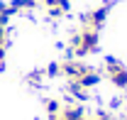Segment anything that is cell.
I'll use <instances>...</instances> for the list:
<instances>
[{
    "instance_id": "6da1fadb",
    "label": "cell",
    "mask_w": 127,
    "mask_h": 120,
    "mask_svg": "<svg viewBox=\"0 0 127 120\" xmlns=\"http://www.w3.org/2000/svg\"><path fill=\"white\" fill-rule=\"evenodd\" d=\"M95 47H98V30L93 27H86L83 32H78L73 39H71V54H76V57H86V54H91Z\"/></svg>"
},
{
    "instance_id": "7a4b0ae2",
    "label": "cell",
    "mask_w": 127,
    "mask_h": 120,
    "mask_svg": "<svg viewBox=\"0 0 127 120\" xmlns=\"http://www.w3.org/2000/svg\"><path fill=\"white\" fill-rule=\"evenodd\" d=\"M105 71L110 76V81L117 86V88H127V69L115 59H108L105 61Z\"/></svg>"
},
{
    "instance_id": "3957f363",
    "label": "cell",
    "mask_w": 127,
    "mask_h": 120,
    "mask_svg": "<svg viewBox=\"0 0 127 120\" xmlns=\"http://www.w3.org/2000/svg\"><path fill=\"white\" fill-rule=\"evenodd\" d=\"M86 71H88V66H83L81 61H66V64H61V74L68 76L71 81H78Z\"/></svg>"
},
{
    "instance_id": "277c9868",
    "label": "cell",
    "mask_w": 127,
    "mask_h": 120,
    "mask_svg": "<svg viewBox=\"0 0 127 120\" xmlns=\"http://www.w3.org/2000/svg\"><path fill=\"white\" fill-rule=\"evenodd\" d=\"M98 78H100V76L95 74L93 69H88V71H86V74L81 76V78L76 81V83H78V86H83V88H93L95 83H98Z\"/></svg>"
},
{
    "instance_id": "5b68a950",
    "label": "cell",
    "mask_w": 127,
    "mask_h": 120,
    "mask_svg": "<svg viewBox=\"0 0 127 120\" xmlns=\"http://www.w3.org/2000/svg\"><path fill=\"white\" fill-rule=\"evenodd\" d=\"M47 110H49V115H51V118H54V115H59V113H61L59 101H47Z\"/></svg>"
},
{
    "instance_id": "8992f818",
    "label": "cell",
    "mask_w": 127,
    "mask_h": 120,
    "mask_svg": "<svg viewBox=\"0 0 127 120\" xmlns=\"http://www.w3.org/2000/svg\"><path fill=\"white\" fill-rule=\"evenodd\" d=\"M2 59H5V47L0 44V66H2Z\"/></svg>"
}]
</instances>
